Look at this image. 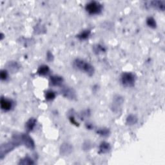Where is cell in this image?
<instances>
[{"label": "cell", "mask_w": 165, "mask_h": 165, "mask_svg": "<svg viewBox=\"0 0 165 165\" xmlns=\"http://www.w3.org/2000/svg\"><path fill=\"white\" fill-rule=\"evenodd\" d=\"M12 140L16 143L19 146L24 145L30 150H34L35 149V143H34L32 138L28 134H14Z\"/></svg>", "instance_id": "obj_1"}, {"label": "cell", "mask_w": 165, "mask_h": 165, "mask_svg": "<svg viewBox=\"0 0 165 165\" xmlns=\"http://www.w3.org/2000/svg\"><path fill=\"white\" fill-rule=\"evenodd\" d=\"M73 66L77 70L83 72L89 76H93L95 72L94 67L89 62L81 59H76L73 62Z\"/></svg>", "instance_id": "obj_2"}, {"label": "cell", "mask_w": 165, "mask_h": 165, "mask_svg": "<svg viewBox=\"0 0 165 165\" xmlns=\"http://www.w3.org/2000/svg\"><path fill=\"white\" fill-rule=\"evenodd\" d=\"M136 80V76L132 72H123L121 76V83L125 87H134Z\"/></svg>", "instance_id": "obj_3"}, {"label": "cell", "mask_w": 165, "mask_h": 165, "mask_svg": "<svg viewBox=\"0 0 165 165\" xmlns=\"http://www.w3.org/2000/svg\"><path fill=\"white\" fill-rule=\"evenodd\" d=\"M85 10L90 15L99 14L103 11V5L98 2L92 1L86 5Z\"/></svg>", "instance_id": "obj_4"}, {"label": "cell", "mask_w": 165, "mask_h": 165, "mask_svg": "<svg viewBox=\"0 0 165 165\" xmlns=\"http://www.w3.org/2000/svg\"><path fill=\"white\" fill-rule=\"evenodd\" d=\"M17 146H18V145L12 140L3 143L0 146V159H3L8 153L12 152Z\"/></svg>", "instance_id": "obj_5"}, {"label": "cell", "mask_w": 165, "mask_h": 165, "mask_svg": "<svg viewBox=\"0 0 165 165\" xmlns=\"http://www.w3.org/2000/svg\"><path fill=\"white\" fill-rule=\"evenodd\" d=\"M123 103H124L123 98L119 95H116L114 98H113V101L111 107L113 112L116 113V114L120 113L121 109H122Z\"/></svg>", "instance_id": "obj_6"}, {"label": "cell", "mask_w": 165, "mask_h": 165, "mask_svg": "<svg viewBox=\"0 0 165 165\" xmlns=\"http://www.w3.org/2000/svg\"><path fill=\"white\" fill-rule=\"evenodd\" d=\"M61 94L66 99H75L76 98V94L73 89L68 86H64L61 90Z\"/></svg>", "instance_id": "obj_7"}, {"label": "cell", "mask_w": 165, "mask_h": 165, "mask_svg": "<svg viewBox=\"0 0 165 165\" xmlns=\"http://www.w3.org/2000/svg\"><path fill=\"white\" fill-rule=\"evenodd\" d=\"M0 105H1V108L2 110L4 112H8L12 108L14 102L11 99L2 97L0 101Z\"/></svg>", "instance_id": "obj_8"}, {"label": "cell", "mask_w": 165, "mask_h": 165, "mask_svg": "<svg viewBox=\"0 0 165 165\" xmlns=\"http://www.w3.org/2000/svg\"><path fill=\"white\" fill-rule=\"evenodd\" d=\"M59 151L62 155H68L72 152L73 146L70 143H64L61 145Z\"/></svg>", "instance_id": "obj_9"}, {"label": "cell", "mask_w": 165, "mask_h": 165, "mask_svg": "<svg viewBox=\"0 0 165 165\" xmlns=\"http://www.w3.org/2000/svg\"><path fill=\"white\" fill-rule=\"evenodd\" d=\"M50 85L51 86H62L64 80L63 77L60 76H57V75H54V76H52L50 77Z\"/></svg>", "instance_id": "obj_10"}, {"label": "cell", "mask_w": 165, "mask_h": 165, "mask_svg": "<svg viewBox=\"0 0 165 165\" xmlns=\"http://www.w3.org/2000/svg\"><path fill=\"white\" fill-rule=\"evenodd\" d=\"M150 7H153L155 9L164 11L165 9V2L164 1H153L150 2Z\"/></svg>", "instance_id": "obj_11"}, {"label": "cell", "mask_w": 165, "mask_h": 165, "mask_svg": "<svg viewBox=\"0 0 165 165\" xmlns=\"http://www.w3.org/2000/svg\"><path fill=\"white\" fill-rule=\"evenodd\" d=\"M111 149L110 145L108 143L103 141L100 143L99 146V154H105L110 152Z\"/></svg>", "instance_id": "obj_12"}, {"label": "cell", "mask_w": 165, "mask_h": 165, "mask_svg": "<svg viewBox=\"0 0 165 165\" xmlns=\"http://www.w3.org/2000/svg\"><path fill=\"white\" fill-rule=\"evenodd\" d=\"M37 123V120L35 118H30L27 122L25 123V129L27 132H30L35 128Z\"/></svg>", "instance_id": "obj_13"}, {"label": "cell", "mask_w": 165, "mask_h": 165, "mask_svg": "<svg viewBox=\"0 0 165 165\" xmlns=\"http://www.w3.org/2000/svg\"><path fill=\"white\" fill-rule=\"evenodd\" d=\"M7 70L13 73L18 72L20 68V64L16 62H9L7 64Z\"/></svg>", "instance_id": "obj_14"}, {"label": "cell", "mask_w": 165, "mask_h": 165, "mask_svg": "<svg viewBox=\"0 0 165 165\" xmlns=\"http://www.w3.org/2000/svg\"><path fill=\"white\" fill-rule=\"evenodd\" d=\"M37 73L40 76H46L50 73V68L47 65H43L38 68Z\"/></svg>", "instance_id": "obj_15"}, {"label": "cell", "mask_w": 165, "mask_h": 165, "mask_svg": "<svg viewBox=\"0 0 165 165\" xmlns=\"http://www.w3.org/2000/svg\"><path fill=\"white\" fill-rule=\"evenodd\" d=\"M90 33H91V31L90 30H88V29L84 30L83 31H82L81 32H80L79 34H78V35H77V38L81 41L86 40L89 38Z\"/></svg>", "instance_id": "obj_16"}, {"label": "cell", "mask_w": 165, "mask_h": 165, "mask_svg": "<svg viewBox=\"0 0 165 165\" xmlns=\"http://www.w3.org/2000/svg\"><path fill=\"white\" fill-rule=\"evenodd\" d=\"M137 121H138V119L135 115L130 114L126 117V123L128 125L131 126V125H135L137 123Z\"/></svg>", "instance_id": "obj_17"}, {"label": "cell", "mask_w": 165, "mask_h": 165, "mask_svg": "<svg viewBox=\"0 0 165 165\" xmlns=\"http://www.w3.org/2000/svg\"><path fill=\"white\" fill-rule=\"evenodd\" d=\"M18 164L23 165H32L35 164V162H34V161L31 158L27 156V157L20 159Z\"/></svg>", "instance_id": "obj_18"}, {"label": "cell", "mask_w": 165, "mask_h": 165, "mask_svg": "<svg viewBox=\"0 0 165 165\" xmlns=\"http://www.w3.org/2000/svg\"><path fill=\"white\" fill-rule=\"evenodd\" d=\"M56 96V92L52 90H48L45 93V97L47 101H53L55 99Z\"/></svg>", "instance_id": "obj_19"}, {"label": "cell", "mask_w": 165, "mask_h": 165, "mask_svg": "<svg viewBox=\"0 0 165 165\" xmlns=\"http://www.w3.org/2000/svg\"><path fill=\"white\" fill-rule=\"evenodd\" d=\"M146 25L152 29H155L157 27V23H156L155 20L152 18V17H149V18L146 19Z\"/></svg>", "instance_id": "obj_20"}, {"label": "cell", "mask_w": 165, "mask_h": 165, "mask_svg": "<svg viewBox=\"0 0 165 165\" xmlns=\"http://www.w3.org/2000/svg\"><path fill=\"white\" fill-rule=\"evenodd\" d=\"M96 132L102 137H108L110 135V130L107 128H99L97 130Z\"/></svg>", "instance_id": "obj_21"}, {"label": "cell", "mask_w": 165, "mask_h": 165, "mask_svg": "<svg viewBox=\"0 0 165 165\" xmlns=\"http://www.w3.org/2000/svg\"><path fill=\"white\" fill-rule=\"evenodd\" d=\"M93 50H94V52L97 54H101V53H105V52L106 51V49L103 46L101 45H95L93 47Z\"/></svg>", "instance_id": "obj_22"}, {"label": "cell", "mask_w": 165, "mask_h": 165, "mask_svg": "<svg viewBox=\"0 0 165 165\" xmlns=\"http://www.w3.org/2000/svg\"><path fill=\"white\" fill-rule=\"evenodd\" d=\"M8 77V71L3 69V70L1 71L0 72V78L2 81H6L7 80V78Z\"/></svg>", "instance_id": "obj_23"}, {"label": "cell", "mask_w": 165, "mask_h": 165, "mask_svg": "<svg viewBox=\"0 0 165 165\" xmlns=\"http://www.w3.org/2000/svg\"><path fill=\"white\" fill-rule=\"evenodd\" d=\"M71 114H69V116H68L69 120L71 121V122L72 124L75 125L76 126H79V123H78L77 121H76V119H75V117H74V114H72L73 113H71Z\"/></svg>", "instance_id": "obj_24"}, {"label": "cell", "mask_w": 165, "mask_h": 165, "mask_svg": "<svg viewBox=\"0 0 165 165\" xmlns=\"http://www.w3.org/2000/svg\"><path fill=\"white\" fill-rule=\"evenodd\" d=\"M53 59H54V56L53 53H50V51H48L47 54V60L48 61V62H53Z\"/></svg>", "instance_id": "obj_25"}]
</instances>
